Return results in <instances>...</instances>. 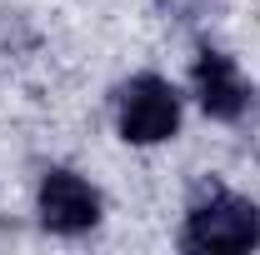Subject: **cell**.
I'll use <instances>...</instances> for the list:
<instances>
[{"mask_svg": "<svg viewBox=\"0 0 260 255\" xmlns=\"http://www.w3.org/2000/svg\"><path fill=\"white\" fill-rule=\"evenodd\" d=\"M260 240V210L240 195H210L190 210L185 245L190 250H250Z\"/></svg>", "mask_w": 260, "mask_h": 255, "instance_id": "1", "label": "cell"}, {"mask_svg": "<svg viewBox=\"0 0 260 255\" xmlns=\"http://www.w3.org/2000/svg\"><path fill=\"white\" fill-rule=\"evenodd\" d=\"M40 220L50 225V230H60V235H80V230H90L100 220V195L80 175L50 170L40 180Z\"/></svg>", "mask_w": 260, "mask_h": 255, "instance_id": "3", "label": "cell"}, {"mask_svg": "<svg viewBox=\"0 0 260 255\" xmlns=\"http://www.w3.org/2000/svg\"><path fill=\"white\" fill-rule=\"evenodd\" d=\"M195 95L205 105V115H215V120H240L245 105H250V85L240 80V70L230 65V55L200 50V55H195Z\"/></svg>", "mask_w": 260, "mask_h": 255, "instance_id": "4", "label": "cell"}, {"mask_svg": "<svg viewBox=\"0 0 260 255\" xmlns=\"http://www.w3.org/2000/svg\"><path fill=\"white\" fill-rule=\"evenodd\" d=\"M175 125H180V95H175L170 80L140 75V80L125 85V95H120V135H125L130 145L170 140Z\"/></svg>", "mask_w": 260, "mask_h": 255, "instance_id": "2", "label": "cell"}]
</instances>
